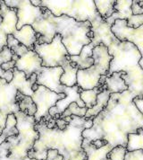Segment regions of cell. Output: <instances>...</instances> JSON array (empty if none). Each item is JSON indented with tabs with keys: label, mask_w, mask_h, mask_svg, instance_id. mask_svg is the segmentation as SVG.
I'll return each mask as SVG.
<instances>
[{
	"label": "cell",
	"mask_w": 143,
	"mask_h": 160,
	"mask_svg": "<svg viewBox=\"0 0 143 160\" xmlns=\"http://www.w3.org/2000/svg\"><path fill=\"white\" fill-rule=\"evenodd\" d=\"M64 97V93L57 94L43 86H39L38 89L34 91L33 95H31V99L37 107V112L34 115L36 123L39 122L41 120L44 122L49 121L52 118L48 113L50 108L54 107L57 101L63 99Z\"/></svg>",
	"instance_id": "9"
},
{
	"label": "cell",
	"mask_w": 143,
	"mask_h": 160,
	"mask_svg": "<svg viewBox=\"0 0 143 160\" xmlns=\"http://www.w3.org/2000/svg\"><path fill=\"white\" fill-rule=\"evenodd\" d=\"M37 81V74L31 75V77L27 79L25 74L22 71H19L17 68H14L13 69V79L11 83L17 89L19 93L26 96H31L33 95L32 86Z\"/></svg>",
	"instance_id": "17"
},
{
	"label": "cell",
	"mask_w": 143,
	"mask_h": 160,
	"mask_svg": "<svg viewBox=\"0 0 143 160\" xmlns=\"http://www.w3.org/2000/svg\"><path fill=\"white\" fill-rule=\"evenodd\" d=\"M56 33L62 38V42L69 56H77L82 48L91 42L93 32L91 23L89 21L77 22L71 17L53 15Z\"/></svg>",
	"instance_id": "5"
},
{
	"label": "cell",
	"mask_w": 143,
	"mask_h": 160,
	"mask_svg": "<svg viewBox=\"0 0 143 160\" xmlns=\"http://www.w3.org/2000/svg\"><path fill=\"white\" fill-rule=\"evenodd\" d=\"M131 12L133 15H143V7L139 5V1H132L131 4Z\"/></svg>",
	"instance_id": "36"
},
{
	"label": "cell",
	"mask_w": 143,
	"mask_h": 160,
	"mask_svg": "<svg viewBox=\"0 0 143 160\" xmlns=\"http://www.w3.org/2000/svg\"><path fill=\"white\" fill-rule=\"evenodd\" d=\"M110 93L107 91V89H103L99 94L97 96V102L93 106L92 108L88 109L85 114V118L88 119H94L99 113H100L103 110L107 107V102L110 97Z\"/></svg>",
	"instance_id": "23"
},
{
	"label": "cell",
	"mask_w": 143,
	"mask_h": 160,
	"mask_svg": "<svg viewBox=\"0 0 143 160\" xmlns=\"http://www.w3.org/2000/svg\"><path fill=\"white\" fill-rule=\"evenodd\" d=\"M64 73V69L61 67L57 68H45L41 67L40 70L37 74L36 84L38 86H43L50 91L57 94L63 93V85L60 83L61 76Z\"/></svg>",
	"instance_id": "14"
},
{
	"label": "cell",
	"mask_w": 143,
	"mask_h": 160,
	"mask_svg": "<svg viewBox=\"0 0 143 160\" xmlns=\"http://www.w3.org/2000/svg\"><path fill=\"white\" fill-rule=\"evenodd\" d=\"M67 124H68V122H66L64 119H61L60 118V119L56 120V126H57L59 130H61V131H63V130H64L66 128Z\"/></svg>",
	"instance_id": "42"
},
{
	"label": "cell",
	"mask_w": 143,
	"mask_h": 160,
	"mask_svg": "<svg viewBox=\"0 0 143 160\" xmlns=\"http://www.w3.org/2000/svg\"><path fill=\"white\" fill-rule=\"evenodd\" d=\"M42 60V67L64 68L65 66L71 63L68 51L62 42V38L59 34H56L50 43L35 44L34 50Z\"/></svg>",
	"instance_id": "8"
},
{
	"label": "cell",
	"mask_w": 143,
	"mask_h": 160,
	"mask_svg": "<svg viewBox=\"0 0 143 160\" xmlns=\"http://www.w3.org/2000/svg\"><path fill=\"white\" fill-rule=\"evenodd\" d=\"M90 143H91L96 148H103V147H105V146L108 145L107 141L104 140V139H95V140L91 141Z\"/></svg>",
	"instance_id": "40"
},
{
	"label": "cell",
	"mask_w": 143,
	"mask_h": 160,
	"mask_svg": "<svg viewBox=\"0 0 143 160\" xmlns=\"http://www.w3.org/2000/svg\"><path fill=\"white\" fill-rule=\"evenodd\" d=\"M94 3H95V7L99 15L103 20L109 18L114 13H115V10H114L115 1L114 0H110V1L95 0Z\"/></svg>",
	"instance_id": "27"
},
{
	"label": "cell",
	"mask_w": 143,
	"mask_h": 160,
	"mask_svg": "<svg viewBox=\"0 0 143 160\" xmlns=\"http://www.w3.org/2000/svg\"><path fill=\"white\" fill-rule=\"evenodd\" d=\"M93 49L94 48L90 44L84 46L79 55L70 56L71 62L77 66L79 69H86L90 68L94 64V59L92 58Z\"/></svg>",
	"instance_id": "20"
},
{
	"label": "cell",
	"mask_w": 143,
	"mask_h": 160,
	"mask_svg": "<svg viewBox=\"0 0 143 160\" xmlns=\"http://www.w3.org/2000/svg\"><path fill=\"white\" fill-rule=\"evenodd\" d=\"M20 44V42L14 38L12 34H9L7 36V48H9L10 50H13L14 47L18 46Z\"/></svg>",
	"instance_id": "37"
},
{
	"label": "cell",
	"mask_w": 143,
	"mask_h": 160,
	"mask_svg": "<svg viewBox=\"0 0 143 160\" xmlns=\"http://www.w3.org/2000/svg\"><path fill=\"white\" fill-rule=\"evenodd\" d=\"M87 111H88V109L86 107L81 108V107H79L76 102H72L64 112L60 115V118L64 119L65 117L72 116V115L78 117H85Z\"/></svg>",
	"instance_id": "30"
},
{
	"label": "cell",
	"mask_w": 143,
	"mask_h": 160,
	"mask_svg": "<svg viewBox=\"0 0 143 160\" xmlns=\"http://www.w3.org/2000/svg\"><path fill=\"white\" fill-rule=\"evenodd\" d=\"M111 32L120 42H130L137 47L141 55L139 64L143 70V26L132 29L127 26L126 20H116L111 26Z\"/></svg>",
	"instance_id": "11"
},
{
	"label": "cell",
	"mask_w": 143,
	"mask_h": 160,
	"mask_svg": "<svg viewBox=\"0 0 143 160\" xmlns=\"http://www.w3.org/2000/svg\"><path fill=\"white\" fill-rule=\"evenodd\" d=\"M133 102L135 103L136 107L141 112L143 115V96L142 97H136L133 99Z\"/></svg>",
	"instance_id": "41"
},
{
	"label": "cell",
	"mask_w": 143,
	"mask_h": 160,
	"mask_svg": "<svg viewBox=\"0 0 143 160\" xmlns=\"http://www.w3.org/2000/svg\"><path fill=\"white\" fill-rule=\"evenodd\" d=\"M42 8V15L39 18H38L31 25L36 33L39 35L36 44L50 43L57 34L55 31V22L53 20V15L47 8Z\"/></svg>",
	"instance_id": "12"
},
{
	"label": "cell",
	"mask_w": 143,
	"mask_h": 160,
	"mask_svg": "<svg viewBox=\"0 0 143 160\" xmlns=\"http://www.w3.org/2000/svg\"><path fill=\"white\" fill-rule=\"evenodd\" d=\"M127 21V26L132 29H137L143 26V15H131Z\"/></svg>",
	"instance_id": "32"
},
{
	"label": "cell",
	"mask_w": 143,
	"mask_h": 160,
	"mask_svg": "<svg viewBox=\"0 0 143 160\" xmlns=\"http://www.w3.org/2000/svg\"><path fill=\"white\" fill-rule=\"evenodd\" d=\"M11 51H13V53L15 54V55H17L19 58L21 57L22 55H24L26 52H28V48H26L24 45H22V44H19L18 46H16V47H14L13 50H11Z\"/></svg>",
	"instance_id": "35"
},
{
	"label": "cell",
	"mask_w": 143,
	"mask_h": 160,
	"mask_svg": "<svg viewBox=\"0 0 143 160\" xmlns=\"http://www.w3.org/2000/svg\"><path fill=\"white\" fill-rule=\"evenodd\" d=\"M13 36L20 43L28 48L29 51H33L34 45L37 42V40L39 35L36 33L35 31L30 25H25L21 30H16Z\"/></svg>",
	"instance_id": "19"
},
{
	"label": "cell",
	"mask_w": 143,
	"mask_h": 160,
	"mask_svg": "<svg viewBox=\"0 0 143 160\" xmlns=\"http://www.w3.org/2000/svg\"><path fill=\"white\" fill-rule=\"evenodd\" d=\"M124 160H143V150H134L126 153Z\"/></svg>",
	"instance_id": "33"
},
{
	"label": "cell",
	"mask_w": 143,
	"mask_h": 160,
	"mask_svg": "<svg viewBox=\"0 0 143 160\" xmlns=\"http://www.w3.org/2000/svg\"><path fill=\"white\" fill-rule=\"evenodd\" d=\"M46 160H64L62 155H60L57 149H48L47 151Z\"/></svg>",
	"instance_id": "34"
},
{
	"label": "cell",
	"mask_w": 143,
	"mask_h": 160,
	"mask_svg": "<svg viewBox=\"0 0 143 160\" xmlns=\"http://www.w3.org/2000/svg\"><path fill=\"white\" fill-rule=\"evenodd\" d=\"M17 89L10 82L0 78V112L7 115L14 114L20 111L17 102Z\"/></svg>",
	"instance_id": "13"
},
{
	"label": "cell",
	"mask_w": 143,
	"mask_h": 160,
	"mask_svg": "<svg viewBox=\"0 0 143 160\" xmlns=\"http://www.w3.org/2000/svg\"><path fill=\"white\" fill-rule=\"evenodd\" d=\"M18 135L11 136L0 145V160H24L39 138L34 116L18 112L14 113Z\"/></svg>",
	"instance_id": "4"
},
{
	"label": "cell",
	"mask_w": 143,
	"mask_h": 160,
	"mask_svg": "<svg viewBox=\"0 0 143 160\" xmlns=\"http://www.w3.org/2000/svg\"><path fill=\"white\" fill-rule=\"evenodd\" d=\"M24 160H37V159H30V158H29L28 157H27V158H26Z\"/></svg>",
	"instance_id": "43"
},
{
	"label": "cell",
	"mask_w": 143,
	"mask_h": 160,
	"mask_svg": "<svg viewBox=\"0 0 143 160\" xmlns=\"http://www.w3.org/2000/svg\"><path fill=\"white\" fill-rule=\"evenodd\" d=\"M105 160H109V159H108V158H106V159H105Z\"/></svg>",
	"instance_id": "45"
},
{
	"label": "cell",
	"mask_w": 143,
	"mask_h": 160,
	"mask_svg": "<svg viewBox=\"0 0 143 160\" xmlns=\"http://www.w3.org/2000/svg\"><path fill=\"white\" fill-rule=\"evenodd\" d=\"M134 98L129 90L111 94L107 107L93 119L91 128L82 131V138L90 142L104 139L112 148H126L129 134L143 130V115L133 102Z\"/></svg>",
	"instance_id": "1"
},
{
	"label": "cell",
	"mask_w": 143,
	"mask_h": 160,
	"mask_svg": "<svg viewBox=\"0 0 143 160\" xmlns=\"http://www.w3.org/2000/svg\"><path fill=\"white\" fill-rule=\"evenodd\" d=\"M4 3L8 8L17 9V30H21L25 25L31 26L42 15L43 8L32 6L30 0H5Z\"/></svg>",
	"instance_id": "10"
},
{
	"label": "cell",
	"mask_w": 143,
	"mask_h": 160,
	"mask_svg": "<svg viewBox=\"0 0 143 160\" xmlns=\"http://www.w3.org/2000/svg\"><path fill=\"white\" fill-rule=\"evenodd\" d=\"M106 88V86L103 88H96L90 90H81L80 91V97L81 101L84 102L85 107L87 109H90L96 104L97 102V96L100 92ZM107 89V88H106Z\"/></svg>",
	"instance_id": "26"
},
{
	"label": "cell",
	"mask_w": 143,
	"mask_h": 160,
	"mask_svg": "<svg viewBox=\"0 0 143 160\" xmlns=\"http://www.w3.org/2000/svg\"><path fill=\"white\" fill-rule=\"evenodd\" d=\"M131 4H132L131 0H130V1H121V0L115 1V4H114L115 13H114L109 18L106 19L105 20L106 22L108 23L110 26H112L116 20H128L131 15H133L132 12H131Z\"/></svg>",
	"instance_id": "18"
},
{
	"label": "cell",
	"mask_w": 143,
	"mask_h": 160,
	"mask_svg": "<svg viewBox=\"0 0 143 160\" xmlns=\"http://www.w3.org/2000/svg\"><path fill=\"white\" fill-rule=\"evenodd\" d=\"M121 75L122 72H115L106 77L105 86L110 94L122 93L128 90V87L125 85V82L121 78Z\"/></svg>",
	"instance_id": "22"
},
{
	"label": "cell",
	"mask_w": 143,
	"mask_h": 160,
	"mask_svg": "<svg viewBox=\"0 0 143 160\" xmlns=\"http://www.w3.org/2000/svg\"><path fill=\"white\" fill-rule=\"evenodd\" d=\"M0 2H1V0H0ZM2 22V16L0 15V22Z\"/></svg>",
	"instance_id": "44"
},
{
	"label": "cell",
	"mask_w": 143,
	"mask_h": 160,
	"mask_svg": "<svg viewBox=\"0 0 143 160\" xmlns=\"http://www.w3.org/2000/svg\"><path fill=\"white\" fill-rule=\"evenodd\" d=\"M80 91H81V88H79L77 85L72 88H67V87L64 86L63 93L65 94V97L57 101L56 105L54 107L50 108L49 112H48L50 116L53 118L56 114L61 115L72 102H76L79 107H81V108L85 107L84 102L81 101V99L80 97Z\"/></svg>",
	"instance_id": "15"
},
{
	"label": "cell",
	"mask_w": 143,
	"mask_h": 160,
	"mask_svg": "<svg viewBox=\"0 0 143 160\" xmlns=\"http://www.w3.org/2000/svg\"><path fill=\"white\" fill-rule=\"evenodd\" d=\"M42 60L34 51H28L24 55L17 59L15 62V68L25 74L29 79L31 75L38 74L41 68Z\"/></svg>",
	"instance_id": "16"
},
{
	"label": "cell",
	"mask_w": 143,
	"mask_h": 160,
	"mask_svg": "<svg viewBox=\"0 0 143 160\" xmlns=\"http://www.w3.org/2000/svg\"><path fill=\"white\" fill-rule=\"evenodd\" d=\"M39 8H47L54 16L66 15L77 22H93L99 17L94 1L41 0Z\"/></svg>",
	"instance_id": "6"
},
{
	"label": "cell",
	"mask_w": 143,
	"mask_h": 160,
	"mask_svg": "<svg viewBox=\"0 0 143 160\" xmlns=\"http://www.w3.org/2000/svg\"><path fill=\"white\" fill-rule=\"evenodd\" d=\"M81 147L87 154L86 160H105L107 158V153L112 148L109 145L105 146L101 148H96L89 140L84 138Z\"/></svg>",
	"instance_id": "21"
},
{
	"label": "cell",
	"mask_w": 143,
	"mask_h": 160,
	"mask_svg": "<svg viewBox=\"0 0 143 160\" xmlns=\"http://www.w3.org/2000/svg\"><path fill=\"white\" fill-rule=\"evenodd\" d=\"M17 102L20 108V112L27 114L29 116H34L37 112L36 104L33 102L31 96H26L21 95V93H17Z\"/></svg>",
	"instance_id": "25"
},
{
	"label": "cell",
	"mask_w": 143,
	"mask_h": 160,
	"mask_svg": "<svg viewBox=\"0 0 143 160\" xmlns=\"http://www.w3.org/2000/svg\"><path fill=\"white\" fill-rule=\"evenodd\" d=\"M90 23L93 38L90 44L93 48L99 44L105 45L113 57L107 76L122 72L121 78L129 91L136 97H142L143 70L139 64L141 55L137 47L130 42H120L111 32V26L100 16Z\"/></svg>",
	"instance_id": "2"
},
{
	"label": "cell",
	"mask_w": 143,
	"mask_h": 160,
	"mask_svg": "<svg viewBox=\"0 0 143 160\" xmlns=\"http://www.w3.org/2000/svg\"><path fill=\"white\" fill-rule=\"evenodd\" d=\"M7 116L8 115H7V114H5L3 112H0V135L2 134V132L6 128Z\"/></svg>",
	"instance_id": "39"
},
{
	"label": "cell",
	"mask_w": 143,
	"mask_h": 160,
	"mask_svg": "<svg viewBox=\"0 0 143 160\" xmlns=\"http://www.w3.org/2000/svg\"><path fill=\"white\" fill-rule=\"evenodd\" d=\"M66 128L61 131L57 126L53 129L47 127L41 120L35 125L39 132L32 148L28 152L30 159L46 160L48 149H57L64 160H86L87 154L82 148V131L91 128L93 119L72 115Z\"/></svg>",
	"instance_id": "3"
},
{
	"label": "cell",
	"mask_w": 143,
	"mask_h": 160,
	"mask_svg": "<svg viewBox=\"0 0 143 160\" xmlns=\"http://www.w3.org/2000/svg\"><path fill=\"white\" fill-rule=\"evenodd\" d=\"M64 73L61 76L60 83L64 87L72 88L77 84V72L79 68L74 63L71 62L70 64L65 66L64 68Z\"/></svg>",
	"instance_id": "24"
},
{
	"label": "cell",
	"mask_w": 143,
	"mask_h": 160,
	"mask_svg": "<svg viewBox=\"0 0 143 160\" xmlns=\"http://www.w3.org/2000/svg\"><path fill=\"white\" fill-rule=\"evenodd\" d=\"M15 62L14 60H10L8 62L6 63H3L1 65V68L4 70V71H10V70H13L14 68H15Z\"/></svg>",
	"instance_id": "38"
},
{
	"label": "cell",
	"mask_w": 143,
	"mask_h": 160,
	"mask_svg": "<svg viewBox=\"0 0 143 160\" xmlns=\"http://www.w3.org/2000/svg\"><path fill=\"white\" fill-rule=\"evenodd\" d=\"M16 123H17V121H16L14 114H9L7 116L6 128L3 131L2 134L0 135V145L6 141V139L8 137L18 135V130L16 128Z\"/></svg>",
	"instance_id": "28"
},
{
	"label": "cell",
	"mask_w": 143,
	"mask_h": 160,
	"mask_svg": "<svg viewBox=\"0 0 143 160\" xmlns=\"http://www.w3.org/2000/svg\"><path fill=\"white\" fill-rule=\"evenodd\" d=\"M94 64L86 69H79L77 72V86L81 90H90L100 88L99 80L102 76H107L109 64L113 57L109 55L107 48L99 44L92 51ZM103 88V87H102Z\"/></svg>",
	"instance_id": "7"
},
{
	"label": "cell",
	"mask_w": 143,
	"mask_h": 160,
	"mask_svg": "<svg viewBox=\"0 0 143 160\" xmlns=\"http://www.w3.org/2000/svg\"><path fill=\"white\" fill-rule=\"evenodd\" d=\"M127 153V149L125 147L116 146L107 153V158L109 160H124L125 155Z\"/></svg>",
	"instance_id": "31"
},
{
	"label": "cell",
	"mask_w": 143,
	"mask_h": 160,
	"mask_svg": "<svg viewBox=\"0 0 143 160\" xmlns=\"http://www.w3.org/2000/svg\"><path fill=\"white\" fill-rule=\"evenodd\" d=\"M126 149L128 152L139 149L143 150V130H139L136 133L129 134Z\"/></svg>",
	"instance_id": "29"
}]
</instances>
